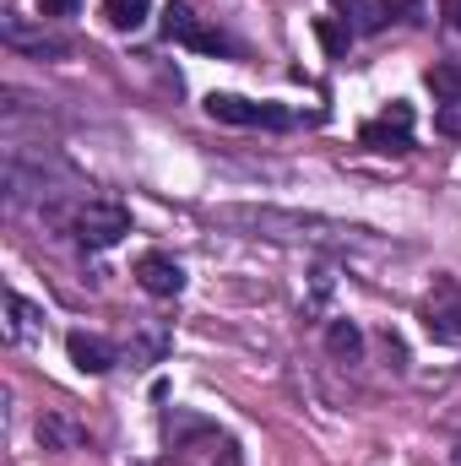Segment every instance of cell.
Returning <instances> with one entry per match:
<instances>
[{"instance_id": "8992f818", "label": "cell", "mask_w": 461, "mask_h": 466, "mask_svg": "<svg viewBox=\"0 0 461 466\" xmlns=\"http://www.w3.org/2000/svg\"><path fill=\"white\" fill-rule=\"evenodd\" d=\"M424 326L435 342H461V288L456 282H440L424 304Z\"/></svg>"}, {"instance_id": "e0dca14e", "label": "cell", "mask_w": 461, "mask_h": 466, "mask_svg": "<svg viewBox=\"0 0 461 466\" xmlns=\"http://www.w3.org/2000/svg\"><path fill=\"white\" fill-rule=\"evenodd\" d=\"M77 11V0H44V16H71Z\"/></svg>"}, {"instance_id": "7c38bea8", "label": "cell", "mask_w": 461, "mask_h": 466, "mask_svg": "<svg viewBox=\"0 0 461 466\" xmlns=\"http://www.w3.org/2000/svg\"><path fill=\"white\" fill-rule=\"evenodd\" d=\"M147 16H152V0H104V22L115 33H136Z\"/></svg>"}, {"instance_id": "7a4b0ae2", "label": "cell", "mask_w": 461, "mask_h": 466, "mask_svg": "<svg viewBox=\"0 0 461 466\" xmlns=\"http://www.w3.org/2000/svg\"><path fill=\"white\" fill-rule=\"evenodd\" d=\"M71 233H77L87 249H109V244H119V238L130 233V212H125L119 201H87V207H77Z\"/></svg>"}, {"instance_id": "9a60e30c", "label": "cell", "mask_w": 461, "mask_h": 466, "mask_svg": "<svg viewBox=\"0 0 461 466\" xmlns=\"http://www.w3.org/2000/svg\"><path fill=\"white\" fill-rule=\"evenodd\" d=\"M429 93L440 104H461V66H435L429 71Z\"/></svg>"}, {"instance_id": "9c48e42d", "label": "cell", "mask_w": 461, "mask_h": 466, "mask_svg": "<svg viewBox=\"0 0 461 466\" xmlns=\"http://www.w3.org/2000/svg\"><path fill=\"white\" fill-rule=\"evenodd\" d=\"M38 320H44V315H38L22 293H5V337H11V342H33V337H38Z\"/></svg>"}, {"instance_id": "ba28073f", "label": "cell", "mask_w": 461, "mask_h": 466, "mask_svg": "<svg viewBox=\"0 0 461 466\" xmlns=\"http://www.w3.org/2000/svg\"><path fill=\"white\" fill-rule=\"evenodd\" d=\"M66 352H71V363H77L82 374H109L119 363V348L104 342V337H93V331H71V337H66Z\"/></svg>"}, {"instance_id": "8fae6325", "label": "cell", "mask_w": 461, "mask_h": 466, "mask_svg": "<svg viewBox=\"0 0 461 466\" xmlns=\"http://www.w3.org/2000/svg\"><path fill=\"white\" fill-rule=\"evenodd\" d=\"M385 16H391L385 0H343V22L353 27V33H380Z\"/></svg>"}, {"instance_id": "5b68a950", "label": "cell", "mask_w": 461, "mask_h": 466, "mask_svg": "<svg viewBox=\"0 0 461 466\" xmlns=\"http://www.w3.org/2000/svg\"><path fill=\"white\" fill-rule=\"evenodd\" d=\"M358 141L374 147V152H407V147H413V109H407V104H391L380 119H369V125L358 130Z\"/></svg>"}, {"instance_id": "52a82bcc", "label": "cell", "mask_w": 461, "mask_h": 466, "mask_svg": "<svg viewBox=\"0 0 461 466\" xmlns=\"http://www.w3.org/2000/svg\"><path fill=\"white\" fill-rule=\"evenodd\" d=\"M136 282H141L152 299H179V293H185V266H179L174 255H158V249H152V255L136 260Z\"/></svg>"}, {"instance_id": "3957f363", "label": "cell", "mask_w": 461, "mask_h": 466, "mask_svg": "<svg viewBox=\"0 0 461 466\" xmlns=\"http://www.w3.org/2000/svg\"><path fill=\"white\" fill-rule=\"evenodd\" d=\"M207 115L223 119V125H266V130L299 125V115H288V109H277V104H250V98H233V93H212V98H207Z\"/></svg>"}, {"instance_id": "2e32d148", "label": "cell", "mask_w": 461, "mask_h": 466, "mask_svg": "<svg viewBox=\"0 0 461 466\" xmlns=\"http://www.w3.org/2000/svg\"><path fill=\"white\" fill-rule=\"evenodd\" d=\"M321 38H326V49H332V55H343V33H337V27H332V22H321Z\"/></svg>"}, {"instance_id": "ac0fdd59", "label": "cell", "mask_w": 461, "mask_h": 466, "mask_svg": "<svg viewBox=\"0 0 461 466\" xmlns=\"http://www.w3.org/2000/svg\"><path fill=\"white\" fill-rule=\"evenodd\" d=\"M440 11L451 16V27H461V0H440Z\"/></svg>"}, {"instance_id": "5bb4252c", "label": "cell", "mask_w": 461, "mask_h": 466, "mask_svg": "<svg viewBox=\"0 0 461 466\" xmlns=\"http://www.w3.org/2000/svg\"><path fill=\"white\" fill-rule=\"evenodd\" d=\"M38 440L55 445V451H77V445H82V429L66 423V418H55V412H44V418H38Z\"/></svg>"}, {"instance_id": "277c9868", "label": "cell", "mask_w": 461, "mask_h": 466, "mask_svg": "<svg viewBox=\"0 0 461 466\" xmlns=\"http://www.w3.org/2000/svg\"><path fill=\"white\" fill-rule=\"evenodd\" d=\"M163 38H169V44H185V49H201V55H218V49H223V38H218L212 27H201V16H196L185 0H169V5H163Z\"/></svg>"}, {"instance_id": "30bf717a", "label": "cell", "mask_w": 461, "mask_h": 466, "mask_svg": "<svg viewBox=\"0 0 461 466\" xmlns=\"http://www.w3.org/2000/svg\"><path fill=\"white\" fill-rule=\"evenodd\" d=\"M5 44H11V49H33V55H55V60L66 55V44H60V38L22 27V16H5Z\"/></svg>"}, {"instance_id": "4fadbf2b", "label": "cell", "mask_w": 461, "mask_h": 466, "mask_svg": "<svg viewBox=\"0 0 461 466\" xmlns=\"http://www.w3.org/2000/svg\"><path fill=\"white\" fill-rule=\"evenodd\" d=\"M326 348H332V358H343V363H358V358H364V331H358L353 320H332Z\"/></svg>"}, {"instance_id": "6da1fadb", "label": "cell", "mask_w": 461, "mask_h": 466, "mask_svg": "<svg viewBox=\"0 0 461 466\" xmlns=\"http://www.w3.org/2000/svg\"><path fill=\"white\" fill-rule=\"evenodd\" d=\"M212 223L250 228L261 238H288V244H358L364 228L337 223V218H310V212H282V207H223L212 212Z\"/></svg>"}]
</instances>
